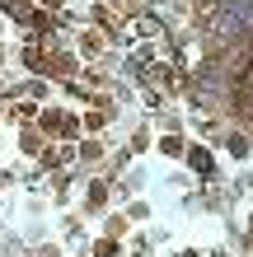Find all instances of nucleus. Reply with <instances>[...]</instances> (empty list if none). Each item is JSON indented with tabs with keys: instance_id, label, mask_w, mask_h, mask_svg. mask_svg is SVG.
Wrapping results in <instances>:
<instances>
[{
	"instance_id": "obj_1",
	"label": "nucleus",
	"mask_w": 253,
	"mask_h": 257,
	"mask_svg": "<svg viewBox=\"0 0 253 257\" xmlns=\"http://www.w3.org/2000/svg\"><path fill=\"white\" fill-rule=\"evenodd\" d=\"M188 164H192V169H197L202 178H206V173H211V155H206V150H202V145H192V150H188Z\"/></svg>"
},
{
	"instance_id": "obj_7",
	"label": "nucleus",
	"mask_w": 253,
	"mask_h": 257,
	"mask_svg": "<svg viewBox=\"0 0 253 257\" xmlns=\"http://www.w3.org/2000/svg\"><path fill=\"white\" fill-rule=\"evenodd\" d=\"M103 196H108V192H103V183H94V187H89V206H103Z\"/></svg>"
},
{
	"instance_id": "obj_8",
	"label": "nucleus",
	"mask_w": 253,
	"mask_h": 257,
	"mask_svg": "<svg viewBox=\"0 0 253 257\" xmlns=\"http://www.w3.org/2000/svg\"><path fill=\"white\" fill-rule=\"evenodd\" d=\"M42 5H52V10H56V5H61V0H42Z\"/></svg>"
},
{
	"instance_id": "obj_4",
	"label": "nucleus",
	"mask_w": 253,
	"mask_h": 257,
	"mask_svg": "<svg viewBox=\"0 0 253 257\" xmlns=\"http://www.w3.org/2000/svg\"><path fill=\"white\" fill-rule=\"evenodd\" d=\"M28 24H33L38 33H47V28H52V19H47V14H42V10H33V14H28Z\"/></svg>"
},
{
	"instance_id": "obj_6",
	"label": "nucleus",
	"mask_w": 253,
	"mask_h": 257,
	"mask_svg": "<svg viewBox=\"0 0 253 257\" xmlns=\"http://www.w3.org/2000/svg\"><path fill=\"white\" fill-rule=\"evenodd\" d=\"M80 126H85V131H99V126H103V112H85Z\"/></svg>"
},
{
	"instance_id": "obj_3",
	"label": "nucleus",
	"mask_w": 253,
	"mask_h": 257,
	"mask_svg": "<svg viewBox=\"0 0 253 257\" xmlns=\"http://www.w3.org/2000/svg\"><path fill=\"white\" fill-rule=\"evenodd\" d=\"M94 257H117V243H113V238H99V243H94Z\"/></svg>"
},
{
	"instance_id": "obj_5",
	"label": "nucleus",
	"mask_w": 253,
	"mask_h": 257,
	"mask_svg": "<svg viewBox=\"0 0 253 257\" xmlns=\"http://www.w3.org/2000/svg\"><path fill=\"white\" fill-rule=\"evenodd\" d=\"M230 155H248V141H244V136H239V131H234V136H230Z\"/></svg>"
},
{
	"instance_id": "obj_2",
	"label": "nucleus",
	"mask_w": 253,
	"mask_h": 257,
	"mask_svg": "<svg viewBox=\"0 0 253 257\" xmlns=\"http://www.w3.org/2000/svg\"><path fill=\"white\" fill-rule=\"evenodd\" d=\"M99 47H103V42H99V33H85V38H80V52H85V56H94Z\"/></svg>"
}]
</instances>
